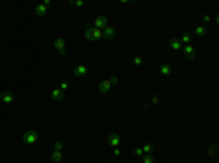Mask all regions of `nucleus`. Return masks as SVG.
<instances>
[{"mask_svg":"<svg viewBox=\"0 0 219 163\" xmlns=\"http://www.w3.org/2000/svg\"><path fill=\"white\" fill-rule=\"evenodd\" d=\"M85 38L88 41H100V40H102V31L88 25V29H86V32H85Z\"/></svg>","mask_w":219,"mask_h":163,"instance_id":"nucleus-1","label":"nucleus"},{"mask_svg":"<svg viewBox=\"0 0 219 163\" xmlns=\"http://www.w3.org/2000/svg\"><path fill=\"white\" fill-rule=\"evenodd\" d=\"M22 140H24L25 144H35L37 140H38V133L35 130H26L25 133H24Z\"/></svg>","mask_w":219,"mask_h":163,"instance_id":"nucleus-2","label":"nucleus"},{"mask_svg":"<svg viewBox=\"0 0 219 163\" xmlns=\"http://www.w3.org/2000/svg\"><path fill=\"white\" fill-rule=\"evenodd\" d=\"M54 48L57 50L61 56L67 54V51H66V41L63 40V38H56L54 40Z\"/></svg>","mask_w":219,"mask_h":163,"instance_id":"nucleus-3","label":"nucleus"},{"mask_svg":"<svg viewBox=\"0 0 219 163\" xmlns=\"http://www.w3.org/2000/svg\"><path fill=\"white\" fill-rule=\"evenodd\" d=\"M181 50H183L184 56L188 58V60H194V58H196V56H197V54H196V50H194V47L191 45V44L183 45V48H181Z\"/></svg>","mask_w":219,"mask_h":163,"instance_id":"nucleus-4","label":"nucleus"},{"mask_svg":"<svg viewBox=\"0 0 219 163\" xmlns=\"http://www.w3.org/2000/svg\"><path fill=\"white\" fill-rule=\"evenodd\" d=\"M107 24H108V19H107V16H104V15H100V16L95 19V22H93V28H96V29H104L105 26H107Z\"/></svg>","mask_w":219,"mask_h":163,"instance_id":"nucleus-5","label":"nucleus"},{"mask_svg":"<svg viewBox=\"0 0 219 163\" xmlns=\"http://www.w3.org/2000/svg\"><path fill=\"white\" fill-rule=\"evenodd\" d=\"M73 74H75L76 77L82 79V77H85V76L88 74V67H86V66H83V64L76 66L75 69H73Z\"/></svg>","mask_w":219,"mask_h":163,"instance_id":"nucleus-6","label":"nucleus"},{"mask_svg":"<svg viewBox=\"0 0 219 163\" xmlns=\"http://www.w3.org/2000/svg\"><path fill=\"white\" fill-rule=\"evenodd\" d=\"M114 37H116V29H114L113 26L107 25V26L104 28V31H102V38H105V40H113Z\"/></svg>","mask_w":219,"mask_h":163,"instance_id":"nucleus-7","label":"nucleus"},{"mask_svg":"<svg viewBox=\"0 0 219 163\" xmlns=\"http://www.w3.org/2000/svg\"><path fill=\"white\" fill-rule=\"evenodd\" d=\"M159 73L162 74V76H165V77H168V76H171V73H172V69H171V66H169L168 63H164V64L159 66Z\"/></svg>","mask_w":219,"mask_h":163,"instance_id":"nucleus-8","label":"nucleus"},{"mask_svg":"<svg viewBox=\"0 0 219 163\" xmlns=\"http://www.w3.org/2000/svg\"><path fill=\"white\" fill-rule=\"evenodd\" d=\"M120 136L118 134H116V133H113V134H109L108 136V143L111 147H118V144H120Z\"/></svg>","mask_w":219,"mask_h":163,"instance_id":"nucleus-9","label":"nucleus"},{"mask_svg":"<svg viewBox=\"0 0 219 163\" xmlns=\"http://www.w3.org/2000/svg\"><path fill=\"white\" fill-rule=\"evenodd\" d=\"M0 99H2V102H5V104H12L15 96H13L12 92H3V93H0Z\"/></svg>","mask_w":219,"mask_h":163,"instance_id":"nucleus-10","label":"nucleus"},{"mask_svg":"<svg viewBox=\"0 0 219 163\" xmlns=\"http://www.w3.org/2000/svg\"><path fill=\"white\" fill-rule=\"evenodd\" d=\"M169 47L174 50V51H180V50L183 48V44H181V41L178 40V38H175V37H174V38H171V40H169Z\"/></svg>","mask_w":219,"mask_h":163,"instance_id":"nucleus-11","label":"nucleus"},{"mask_svg":"<svg viewBox=\"0 0 219 163\" xmlns=\"http://www.w3.org/2000/svg\"><path fill=\"white\" fill-rule=\"evenodd\" d=\"M109 89H111V83H109V80H102L101 83L98 85V90H100L101 93H107Z\"/></svg>","mask_w":219,"mask_h":163,"instance_id":"nucleus-12","label":"nucleus"},{"mask_svg":"<svg viewBox=\"0 0 219 163\" xmlns=\"http://www.w3.org/2000/svg\"><path fill=\"white\" fill-rule=\"evenodd\" d=\"M206 34H208V29H206V26H203V25H199V26L194 28V35H196L197 38H199V37L202 38V37H204Z\"/></svg>","mask_w":219,"mask_h":163,"instance_id":"nucleus-13","label":"nucleus"},{"mask_svg":"<svg viewBox=\"0 0 219 163\" xmlns=\"http://www.w3.org/2000/svg\"><path fill=\"white\" fill-rule=\"evenodd\" d=\"M51 160L54 163H60L63 160V153H61V150H54L53 153H51Z\"/></svg>","mask_w":219,"mask_h":163,"instance_id":"nucleus-14","label":"nucleus"},{"mask_svg":"<svg viewBox=\"0 0 219 163\" xmlns=\"http://www.w3.org/2000/svg\"><path fill=\"white\" fill-rule=\"evenodd\" d=\"M47 10H48V8L47 6H44V5H38L37 8H35V15L37 16H44L45 13H47Z\"/></svg>","mask_w":219,"mask_h":163,"instance_id":"nucleus-15","label":"nucleus"},{"mask_svg":"<svg viewBox=\"0 0 219 163\" xmlns=\"http://www.w3.org/2000/svg\"><path fill=\"white\" fill-rule=\"evenodd\" d=\"M51 98L54 99V101H61V99L64 98V93H63L60 89H53V92H51Z\"/></svg>","mask_w":219,"mask_h":163,"instance_id":"nucleus-16","label":"nucleus"},{"mask_svg":"<svg viewBox=\"0 0 219 163\" xmlns=\"http://www.w3.org/2000/svg\"><path fill=\"white\" fill-rule=\"evenodd\" d=\"M153 144L152 143H145V146L142 147V150H143L145 155H152V152H153Z\"/></svg>","mask_w":219,"mask_h":163,"instance_id":"nucleus-17","label":"nucleus"},{"mask_svg":"<svg viewBox=\"0 0 219 163\" xmlns=\"http://www.w3.org/2000/svg\"><path fill=\"white\" fill-rule=\"evenodd\" d=\"M180 41H181V44L184 42L185 45H187V44H191V35H190V34H184Z\"/></svg>","mask_w":219,"mask_h":163,"instance_id":"nucleus-18","label":"nucleus"},{"mask_svg":"<svg viewBox=\"0 0 219 163\" xmlns=\"http://www.w3.org/2000/svg\"><path fill=\"white\" fill-rule=\"evenodd\" d=\"M209 156H212V157H216V156H218V146H216V144L209 147Z\"/></svg>","mask_w":219,"mask_h":163,"instance_id":"nucleus-19","label":"nucleus"},{"mask_svg":"<svg viewBox=\"0 0 219 163\" xmlns=\"http://www.w3.org/2000/svg\"><path fill=\"white\" fill-rule=\"evenodd\" d=\"M133 155L137 156V157H143L145 153H143V150H142V147H135L133 149Z\"/></svg>","mask_w":219,"mask_h":163,"instance_id":"nucleus-20","label":"nucleus"},{"mask_svg":"<svg viewBox=\"0 0 219 163\" xmlns=\"http://www.w3.org/2000/svg\"><path fill=\"white\" fill-rule=\"evenodd\" d=\"M133 64L137 66V67H139V66H142V64H143V58L140 57V56H136V57L133 58Z\"/></svg>","mask_w":219,"mask_h":163,"instance_id":"nucleus-21","label":"nucleus"},{"mask_svg":"<svg viewBox=\"0 0 219 163\" xmlns=\"http://www.w3.org/2000/svg\"><path fill=\"white\" fill-rule=\"evenodd\" d=\"M143 163H155V159L152 155H145L143 156Z\"/></svg>","mask_w":219,"mask_h":163,"instance_id":"nucleus-22","label":"nucleus"},{"mask_svg":"<svg viewBox=\"0 0 219 163\" xmlns=\"http://www.w3.org/2000/svg\"><path fill=\"white\" fill-rule=\"evenodd\" d=\"M70 5H75V6H77V8H83L85 2L83 0H73V2H70Z\"/></svg>","mask_w":219,"mask_h":163,"instance_id":"nucleus-23","label":"nucleus"},{"mask_svg":"<svg viewBox=\"0 0 219 163\" xmlns=\"http://www.w3.org/2000/svg\"><path fill=\"white\" fill-rule=\"evenodd\" d=\"M69 89V82L67 80H63L61 83H60V90L61 92H64V90H67Z\"/></svg>","mask_w":219,"mask_h":163,"instance_id":"nucleus-24","label":"nucleus"},{"mask_svg":"<svg viewBox=\"0 0 219 163\" xmlns=\"http://www.w3.org/2000/svg\"><path fill=\"white\" fill-rule=\"evenodd\" d=\"M61 147H63V143H61V141H56V143H54V150H61Z\"/></svg>","mask_w":219,"mask_h":163,"instance_id":"nucleus-25","label":"nucleus"},{"mask_svg":"<svg viewBox=\"0 0 219 163\" xmlns=\"http://www.w3.org/2000/svg\"><path fill=\"white\" fill-rule=\"evenodd\" d=\"M158 104H159V96L155 95V96L152 98V105H158Z\"/></svg>","mask_w":219,"mask_h":163,"instance_id":"nucleus-26","label":"nucleus"},{"mask_svg":"<svg viewBox=\"0 0 219 163\" xmlns=\"http://www.w3.org/2000/svg\"><path fill=\"white\" fill-rule=\"evenodd\" d=\"M113 155L116 156V157H118V156L121 155V150H120L118 147H114V150H113Z\"/></svg>","mask_w":219,"mask_h":163,"instance_id":"nucleus-27","label":"nucleus"},{"mask_svg":"<svg viewBox=\"0 0 219 163\" xmlns=\"http://www.w3.org/2000/svg\"><path fill=\"white\" fill-rule=\"evenodd\" d=\"M211 21H212V16H211V15H204V16H203V22H204V24H209Z\"/></svg>","mask_w":219,"mask_h":163,"instance_id":"nucleus-28","label":"nucleus"},{"mask_svg":"<svg viewBox=\"0 0 219 163\" xmlns=\"http://www.w3.org/2000/svg\"><path fill=\"white\" fill-rule=\"evenodd\" d=\"M109 83H111V85H117V83H118V77H116V76H113V77L109 79Z\"/></svg>","mask_w":219,"mask_h":163,"instance_id":"nucleus-29","label":"nucleus"},{"mask_svg":"<svg viewBox=\"0 0 219 163\" xmlns=\"http://www.w3.org/2000/svg\"><path fill=\"white\" fill-rule=\"evenodd\" d=\"M42 5L48 8V6H50V5H51V2H50V0H44V2H42Z\"/></svg>","mask_w":219,"mask_h":163,"instance_id":"nucleus-30","label":"nucleus"},{"mask_svg":"<svg viewBox=\"0 0 219 163\" xmlns=\"http://www.w3.org/2000/svg\"><path fill=\"white\" fill-rule=\"evenodd\" d=\"M215 22H216V24L219 22V16H218V15H215Z\"/></svg>","mask_w":219,"mask_h":163,"instance_id":"nucleus-31","label":"nucleus"}]
</instances>
